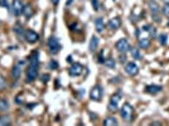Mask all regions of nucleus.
Listing matches in <instances>:
<instances>
[{
    "mask_svg": "<svg viewBox=\"0 0 169 126\" xmlns=\"http://www.w3.org/2000/svg\"><path fill=\"white\" fill-rule=\"evenodd\" d=\"M38 67H39V61H38V53L36 52L34 56H32L29 59V66L25 71V78L27 82H33L38 77Z\"/></svg>",
    "mask_w": 169,
    "mask_h": 126,
    "instance_id": "obj_1",
    "label": "nucleus"
},
{
    "mask_svg": "<svg viewBox=\"0 0 169 126\" xmlns=\"http://www.w3.org/2000/svg\"><path fill=\"white\" fill-rule=\"evenodd\" d=\"M120 115H121V117L124 119V121L131 122L132 119H134V109H132V106H131L130 104L125 102V104L121 106V109H120Z\"/></svg>",
    "mask_w": 169,
    "mask_h": 126,
    "instance_id": "obj_2",
    "label": "nucleus"
},
{
    "mask_svg": "<svg viewBox=\"0 0 169 126\" xmlns=\"http://www.w3.org/2000/svg\"><path fill=\"white\" fill-rule=\"evenodd\" d=\"M48 48H49V52L52 53V54H57L59 51H61V48H62V46H61V43H59V41H58V38L57 37H51L49 39H48Z\"/></svg>",
    "mask_w": 169,
    "mask_h": 126,
    "instance_id": "obj_3",
    "label": "nucleus"
},
{
    "mask_svg": "<svg viewBox=\"0 0 169 126\" xmlns=\"http://www.w3.org/2000/svg\"><path fill=\"white\" fill-rule=\"evenodd\" d=\"M115 48H116V51L120 52V53H126V52L130 51L131 47H130V43H129L125 38H121V39H119V41L116 42Z\"/></svg>",
    "mask_w": 169,
    "mask_h": 126,
    "instance_id": "obj_4",
    "label": "nucleus"
},
{
    "mask_svg": "<svg viewBox=\"0 0 169 126\" xmlns=\"http://www.w3.org/2000/svg\"><path fill=\"white\" fill-rule=\"evenodd\" d=\"M24 39H25L28 43L33 44V43H37V42L39 41V36H38V33H36L34 30L27 29V30L24 32Z\"/></svg>",
    "mask_w": 169,
    "mask_h": 126,
    "instance_id": "obj_5",
    "label": "nucleus"
},
{
    "mask_svg": "<svg viewBox=\"0 0 169 126\" xmlns=\"http://www.w3.org/2000/svg\"><path fill=\"white\" fill-rule=\"evenodd\" d=\"M121 96L119 93H116V94H114V96L110 99V102H109V106H107V109H109V111H111V112H115L117 109H119V102H120V99Z\"/></svg>",
    "mask_w": 169,
    "mask_h": 126,
    "instance_id": "obj_6",
    "label": "nucleus"
},
{
    "mask_svg": "<svg viewBox=\"0 0 169 126\" xmlns=\"http://www.w3.org/2000/svg\"><path fill=\"white\" fill-rule=\"evenodd\" d=\"M68 72H70V76H72V77H78V76H81L82 72H83V66L80 65V63H73V65L70 67Z\"/></svg>",
    "mask_w": 169,
    "mask_h": 126,
    "instance_id": "obj_7",
    "label": "nucleus"
},
{
    "mask_svg": "<svg viewBox=\"0 0 169 126\" xmlns=\"http://www.w3.org/2000/svg\"><path fill=\"white\" fill-rule=\"evenodd\" d=\"M23 8H24V4L22 3V0H13V4H12V13L18 17L23 13Z\"/></svg>",
    "mask_w": 169,
    "mask_h": 126,
    "instance_id": "obj_8",
    "label": "nucleus"
},
{
    "mask_svg": "<svg viewBox=\"0 0 169 126\" xmlns=\"http://www.w3.org/2000/svg\"><path fill=\"white\" fill-rule=\"evenodd\" d=\"M90 97L93 101H101V99H102V88L100 86H95L90 92Z\"/></svg>",
    "mask_w": 169,
    "mask_h": 126,
    "instance_id": "obj_9",
    "label": "nucleus"
},
{
    "mask_svg": "<svg viewBox=\"0 0 169 126\" xmlns=\"http://www.w3.org/2000/svg\"><path fill=\"white\" fill-rule=\"evenodd\" d=\"M125 71H126L127 75L135 76V75L139 73V67L135 65V62H129V63H126V66H125Z\"/></svg>",
    "mask_w": 169,
    "mask_h": 126,
    "instance_id": "obj_10",
    "label": "nucleus"
},
{
    "mask_svg": "<svg viewBox=\"0 0 169 126\" xmlns=\"http://www.w3.org/2000/svg\"><path fill=\"white\" fill-rule=\"evenodd\" d=\"M120 25H121V20H120V18H112V19H110L109 20V23H107V27L111 29V30H116V29H119L120 28Z\"/></svg>",
    "mask_w": 169,
    "mask_h": 126,
    "instance_id": "obj_11",
    "label": "nucleus"
},
{
    "mask_svg": "<svg viewBox=\"0 0 169 126\" xmlns=\"http://www.w3.org/2000/svg\"><path fill=\"white\" fill-rule=\"evenodd\" d=\"M139 37V46H140V48H149V46H150V37L149 36H147V37H144V36H138Z\"/></svg>",
    "mask_w": 169,
    "mask_h": 126,
    "instance_id": "obj_12",
    "label": "nucleus"
},
{
    "mask_svg": "<svg viewBox=\"0 0 169 126\" xmlns=\"http://www.w3.org/2000/svg\"><path fill=\"white\" fill-rule=\"evenodd\" d=\"M145 91L148 93H150V94H155V93H159L162 91V86H159V85H149V86L145 87Z\"/></svg>",
    "mask_w": 169,
    "mask_h": 126,
    "instance_id": "obj_13",
    "label": "nucleus"
},
{
    "mask_svg": "<svg viewBox=\"0 0 169 126\" xmlns=\"http://www.w3.org/2000/svg\"><path fill=\"white\" fill-rule=\"evenodd\" d=\"M95 28H96V32L97 33H102V30L105 28V23L102 20V18H97L95 20Z\"/></svg>",
    "mask_w": 169,
    "mask_h": 126,
    "instance_id": "obj_14",
    "label": "nucleus"
},
{
    "mask_svg": "<svg viewBox=\"0 0 169 126\" xmlns=\"http://www.w3.org/2000/svg\"><path fill=\"white\" fill-rule=\"evenodd\" d=\"M98 43H100V41H98V38L96 37V36H93L92 38H91V41H90V46H88V48H90V52H95L96 51V48L98 47Z\"/></svg>",
    "mask_w": 169,
    "mask_h": 126,
    "instance_id": "obj_15",
    "label": "nucleus"
},
{
    "mask_svg": "<svg viewBox=\"0 0 169 126\" xmlns=\"http://www.w3.org/2000/svg\"><path fill=\"white\" fill-rule=\"evenodd\" d=\"M14 32H15V34L20 38V39H23L24 38V28H22V25L19 24V23H17L15 24V27H14Z\"/></svg>",
    "mask_w": 169,
    "mask_h": 126,
    "instance_id": "obj_16",
    "label": "nucleus"
},
{
    "mask_svg": "<svg viewBox=\"0 0 169 126\" xmlns=\"http://www.w3.org/2000/svg\"><path fill=\"white\" fill-rule=\"evenodd\" d=\"M149 8H150L152 14H158V13H159V10H160V8H159L158 3H155L154 0H150V2H149Z\"/></svg>",
    "mask_w": 169,
    "mask_h": 126,
    "instance_id": "obj_17",
    "label": "nucleus"
},
{
    "mask_svg": "<svg viewBox=\"0 0 169 126\" xmlns=\"http://www.w3.org/2000/svg\"><path fill=\"white\" fill-rule=\"evenodd\" d=\"M23 14L25 15V18H30L33 14H34V10H33V8H32L29 4H27V5H24V8H23Z\"/></svg>",
    "mask_w": 169,
    "mask_h": 126,
    "instance_id": "obj_18",
    "label": "nucleus"
},
{
    "mask_svg": "<svg viewBox=\"0 0 169 126\" xmlns=\"http://www.w3.org/2000/svg\"><path fill=\"white\" fill-rule=\"evenodd\" d=\"M104 125L105 126H116L117 125V120L115 117L110 116V117H107V119L104 120Z\"/></svg>",
    "mask_w": 169,
    "mask_h": 126,
    "instance_id": "obj_19",
    "label": "nucleus"
},
{
    "mask_svg": "<svg viewBox=\"0 0 169 126\" xmlns=\"http://www.w3.org/2000/svg\"><path fill=\"white\" fill-rule=\"evenodd\" d=\"M20 73H22V68H20L19 66H14V68L12 70V76H13L15 80H18V78L20 77Z\"/></svg>",
    "mask_w": 169,
    "mask_h": 126,
    "instance_id": "obj_20",
    "label": "nucleus"
},
{
    "mask_svg": "<svg viewBox=\"0 0 169 126\" xmlns=\"http://www.w3.org/2000/svg\"><path fill=\"white\" fill-rule=\"evenodd\" d=\"M12 120L9 116H0V126H8L10 125Z\"/></svg>",
    "mask_w": 169,
    "mask_h": 126,
    "instance_id": "obj_21",
    "label": "nucleus"
},
{
    "mask_svg": "<svg viewBox=\"0 0 169 126\" xmlns=\"http://www.w3.org/2000/svg\"><path fill=\"white\" fill-rule=\"evenodd\" d=\"M104 65L107 67V68H114L115 67V59L114 58H107L104 61Z\"/></svg>",
    "mask_w": 169,
    "mask_h": 126,
    "instance_id": "obj_22",
    "label": "nucleus"
},
{
    "mask_svg": "<svg viewBox=\"0 0 169 126\" xmlns=\"http://www.w3.org/2000/svg\"><path fill=\"white\" fill-rule=\"evenodd\" d=\"M9 110V102L8 100H0V111H7Z\"/></svg>",
    "mask_w": 169,
    "mask_h": 126,
    "instance_id": "obj_23",
    "label": "nucleus"
},
{
    "mask_svg": "<svg viewBox=\"0 0 169 126\" xmlns=\"http://www.w3.org/2000/svg\"><path fill=\"white\" fill-rule=\"evenodd\" d=\"M130 51H131V54L135 59H142V54H140L138 48H130Z\"/></svg>",
    "mask_w": 169,
    "mask_h": 126,
    "instance_id": "obj_24",
    "label": "nucleus"
},
{
    "mask_svg": "<svg viewBox=\"0 0 169 126\" xmlns=\"http://www.w3.org/2000/svg\"><path fill=\"white\" fill-rule=\"evenodd\" d=\"M7 88V82H5V78L0 75V91H3Z\"/></svg>",
    "mask_w": 169,
    "mask_h": 126,
    "instance_id": "obj_25",
    "label": "nucleus"
},
{
    "mask_svg": "<svg viewBox=\"0 0 169 126\" xmlns=\"http://www.w3.org/2000/svg\"><path fill=\"white\" fill-rule=\"evenodd\" d=\"M167 38H168L167 34H160V36H159V42H160L162 46H165V44H167V41H168Z\"/></svg>",
    "mask_w": 169,
    "mask_h": 126,
    "instance_id": "obj_26",
    "label": "nucleus"
},
{
    "mask_svg": "<svg viewBox=\"0 0 169 126\" xmlns=\"http://www.w3.org/2000/svg\"><path fill=\"white\" fill-rule=\"evenodd\" d=\"M91 4H92L93 10H95V12H97V10H98V8H100V3H98V0H91Z\"/></svg>",
    "mask_w": 169,
    "mask_h": 126,
    "instance_id": "obj_27",
    "label": "nucleus"
},
{
    "mask_svg": "<svg viewBox=\"0 0 169 126\" xmlns=\"http://www.w3.org/2000/svg\"><path fill=\"white\" fill-rule=\"evenodd\" d=\"M0 7L9 9V3H8V0H0Z\"/></svg>",
    "mask_w": 169,
    "mask_h": 126,
    "instance_id": "obj_28",
    "label": "nucleus"
},
{
    "mask_svg": "<svg viewBox=\"0 0 169 126\" xmlns=\"http://www.w3.org/2000/svg\"><path fill=\"white\" fill-rule=\"evenodd\" d=\"M163 14L164 15H169V4H164V7H163Z\"/></svg>",
    "mask_w": 169,
    "mask_h": 126,
    "instance_id": "obj_29",
    "label": "nucleus"
},
{
    "mask_svg": "<svg viewBox=\"0 0 169 126\" xmlns=\"http://www.w3.org/2000/svg\"><path fill=\"white\" fill-rule=\"evenodd\" d=\"M148 32H149V34H150V38H154V37L157 36V32H155V29H154L153 27H150Z\"/></svg>",
    "mask_w": 169,
    "mask_h": 126,
    "instance_id": "obj_30",
    "label": "nucleus"
},
{
    "mask_svg": "<svg viewBox=\"0 0 169 126\" xmlns=\"http://www.w3.org/2000/svg\"><path fill=\"white\" fill-rule=\"evenodd\" d=\"M49 67H51L52 70H57V68H58V63H57V62H54V61H51Z\"/></svg>",
    "mask_w": 169,
    "mask_h": 126,
    "instance_id": "obj_31",
    "label": "nucleus"
},
{
    "mask_svg": "<svg viewBox=\"0 0 169 126\" xmlns=\"http://www.w3.org/2000/svg\"><path fill=\"white\" fill-rule=\"evenodd\" d=\"M48 80H49V75H42V81H43L44 83H47Z\"/></svg>",
    "mask_w": 169,
    "mask_h": 126,
    "instance_id": "obj_32",
    "label": "nucleus"
},
{
    "mask_svg": "<svg viewBox=\"0 0 169 126\" xmlns=\"http://www.w3.org/2000/svg\"><path fill=\"white\" fill-rule=\"evenodd\" d=\"M51 2H52V3L54 4V5H57V4L59 3V0H51Z\"/></svg>",
    "mask_w": 169,
    "mask_h": 126,
    "instance_id": "obj_33",
    "label": "nucleus"
},
{
    "mask_svg": "<svg viewBox=\"0 0 169 126\" xmlns=\"http://www.w3.org/2000/svg\"><path fill=\"white\" fill-rule=\"evenodd\" d=\"M152 125H160V122H158V121H154V122H152Z\"/></svg>",
    "mask_w": 169,
    "mask_h": 126,
    "instance_id": "obj_34",
    "label": "nucleus"
},
{
    "mask_svg": "<svg viewBox=\"0 0 169 126\" xmlns=\"http://www.w3.org/2000/svg\"><path fill=\"white\" fill-rule=\"evenodd\" d=\"M71 3H72V0H68V2H67V4H68V5H70Z\"/></svg>",
    "mask_w": 169,
    "mask_h": 126,
    "instance_id": "obj_35",
    "label": "nucleus"
},
{
    "mask_svg": "<svg viewBox=\"0 0 169 126\" xmlns=\"http://www.w3.org/2000/svg\"><path fill=\"white\" fill-rule=\"evenodd\" d=\"M164 2H165L167 4H169V0H164Z\"/></svg>",
    "mask_w": 169,
    "mask_h": 126,
    "instance_id": "obj_36",
    "label": "nucleus"
}]
</instances>
